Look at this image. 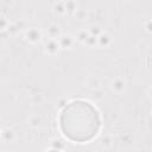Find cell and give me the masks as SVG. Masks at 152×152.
Wrapping results in <instances>:
<instances>
[{"label": "cell", "mask_w": 152, "mask_h": 152, "mask_svg": "<svg viewBox=\"0 0 152 152\" xmlns=\"http://www.w3.org/2000/svg\"><path fill=\"white\" fill-rule=\"evenodd\" d=\"M61 126L64 134L71 140L87 141L97 133L100 118L97 110L90 103L75 101L62 112Z\"/></svg>", "instance_id": "cell-1"}]
</instances>
